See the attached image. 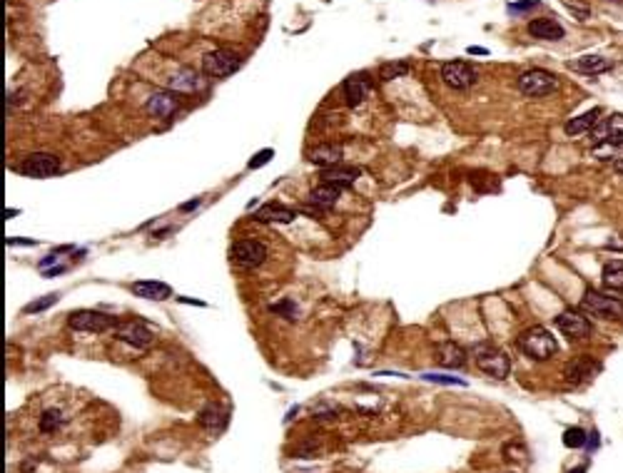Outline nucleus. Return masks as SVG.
<instances>
[{"label": "nucleus", "mask_w": 623, "mask_h": 473, "mask_svg": "<svg viewBox=\"0 0 623 473\" xmlns=\"http://www.w3.org/2000/svg\"><path fill=\"white\" fill-rule=\"evenodd\" d=\"M591 137L594 142H616L623 140V115L621 113H613L608 118H601L599 122L594 125V130H591Z\"/></svg>", "instance_id": "13"}, {"label": "nucleus", "mask_w": 623, "mask_h": 473, "mask_svg": "<svg viewBox=\"0 0 623 473\" xmlns=\"http://www.w3.org/2000/svg\"><path fill=\"white\" fill-rule=\"evenodd\" d=\"M441 80L451 90H469L479 80V72L466 60H449V63L441 65Z\"/></svg>", "instance_id": "6"}, {"label": "nucleus", "mask_w": 623, "mask_h": 473, "mask_svg": "<svg viewBox=\"0 0 623 473\" xmlns=\"http://www.w3.org/2000/svg\"><path fill=\"white\" fill-rule=\"evenodd\" d=\"M132 294L148 302H165L173 296V287L165 282H155V279H143V282H132Z\"/></svg>", "instance_id": "15"}, {"label": "nucleus", "mask_w": 623, "mask_h": 473, "mask_svg": "<svg viewBox=\"0 0 623 473\" xmlns=\"http://www.w3.org/2000/svg\"><path fill=\"white\" fill-rule=\"evenodd\" d=\"M178 97L173 93H155L152 97L148 100V113L155 115V118H173L178 113Z\"/></svg>", "instance_id": "22"}, {"label": "nucleus", "mask_w": 623, "mask_h": 473, "mask_svg": "<svg viewBox=\"0 0 623 473\" xmlns=\"http://www.w3.org/2000/svg\"><path fill=\"white\" fill-rule=\"evenodd\" d=\"M569 473H586V468H583V466H578V468H574V471H569Z\"/></svg>", "instance_id": "42"}, {"label": "nucleus", "mask_w": 623, "mask_h": 473, "mask_svg": "<svg viewBox=\"0 0 623 473\" xmlns=\"http://www.w3.org/2000/svg\"><path fill=\"white\" fill-rule=\"evenodd\" d=\"M613 170H616L618 175H623V157H618V160H613Z\"/></svg>", "instance_id": "40"}, {"label": "nucleus", "mask_w": 623, "mask_h": 473, "mask_svg": "<svg viewBox=\"0 0 623 473\" xmlns=\"http://www.w3.org/2000/svg\"><path fill=\"white\" fill-rule=\"evenodd\" d=\"M342 189L345 187H339V184H329V182L317 184V187L309 192V205L317 207V209H332L334 205L339 202Z\"/></svg>", "instance_id": "20"}, {"label": "nucleus", "mask_w": 623, "mask_h": 473, "mask_svg": "<svg viewBox=\"0 0 623 473\" xmlns=\"http://www.w3.org/2000/svg\"><path fill=\"white\" fill-rule=\"evenodd\" d=\"M65 266H53V269H45V277H55V274H63Z\"/></svg>", "instance_id": "38"}, {"label": "nucleus", "mask_w": 623, "mask_h": 473, "mask_svg": "<svg viewBox=\"0 0 623 473\" xmlns=\"http://www.w3.org/2000/svg\"><path fill=\"white\" fill-rule=\"evenodd\" d=\"M608 249H623V242H616V239H611V242L606 244Z\"/></svg>", "instance_id": "41"}, {"label": "nucleus", "mask_w": 623, "mask_h": 473, "mask_svg": "<svg viewBox=\"0 0 623 473\" xmlns=\"http://www.w3.org/2000/svg\"><path fill=\"white\" fill-rule=\"evenodd\" d=\"M586 438H588V433L583 431V428L571 426V428L564 431V446L566 449H583V446H586Z\"/></svg>", "instance_id": "31"}, {"label": "nucleus", "mask_w": 623, "mask_h": 473, "mask_svg": "<svg viewBox=\"0 0 623 473\" xmlns=\"http://www.w3.org/2000/svg\"><path fill=\"white\" fill-rule=\"evenodd\" d=\"M274 157V150L269 147V150H262V152H257L255 154V160H249V170H257V167H262V165H267L269 160H272Z\"/></svg>", "instance_id": "36"}, {"label": "nucleus", "mask_w": 623, "mask_h": 473, "mask_svg": "<svg viewBox=\"0 0 623 473\" xmlns=\"http://www.w3.org/2000/svg\"><path fill=\"white\" fill-rule=\"evenodd\" d=\"M561 6L571 13V18H576L578 23H586L591 18V6L586 0H561Z\"/></svg>", "instance_id": "30"}, {"label": "nucleus", "mask_w": 623, "mask_h": 473, "mask_svg": "<svg viewBox=\"0 0 623 473\" xmlns=\"http://www.w3.org/2000/svg\"><path fill=\"white\" fill-rule=\"evenodd\" d=\"M230 259L237 266H244V269H257L267 259V247L257 239H237L230 247Z\"/></svg>", "instance_id": "8"}, {"label": "nucleus", "mask_w": 623, "mask_h": 473, "mask_svg": "<svg viewBox=\"0 0 623 473\" xmlns=\"http://www.w3.org/2000/svg\"><path fill=\"white\" fill-rule=\"evenodd\" d=\"M115 337H118L120 342L135 346V349H145V346H150V344L155 342V334L150 331V326H145L140 319L120 321L118 329H115Z\"/></svg>", "instance_id": "10"}, {"label": "nucleus", "mask_w": 623, "mask_h": 473, "mask_svg": "<svg viewBox=\"0 0 623 473\" xmlns=\"http://www.w3.org/2000/svg\"><path fill=\"white\" fill-rule=\"evenodd\" d=\"M407 72H409V63H407V60H392V63H384V65H381L379 75L384 83H389V80L404 77Z\"/></svg>", "instance_id": "29"}, {"label": "nucleus", "mask_w": 623, "mask_h": 473, "mask_svg": "<svg viewBox=\"0 0 623 473\" xmlns=\"http://www.w3.org/2000/svg\"><path fill=\"white\" fill-rule=\"evenodd\" d=\"M63 424H65V416H63L60 408H45L40 421H38V428H40V433H55L60 431Z\"/></svg>", "instance_id": "28"}, {"label": "nucleus", "mask_w": 623, "mask_h": 473, "mask_svg": "<svg viewBox=\"0 0 623 473\" xmlns=\"http://www.w3.org/2000/svg\"><path fill=\"white\" fill-rule=\"evenodd\" d=\"M58 299H60V294H58V291H53V294L42 296V299H38V302H30L28 307L23 309V312H25V314H38V312H45V309L55 307V304H58Z\"/></svg>", "instance_id": "33"}, {"label": "nucleus", "mask_w": 623, "mask_h": 473, "mask_svg": "<svg viewBox=\"0 0 623 473\" xmlns=\"http://www.w3.org/2000/svg\"><path fill=\"white\" fill-rule=\"evenodd\" d=\"M362 175L359 167H326L322 170V182H329V184H339V187H349V184L356 182V177Z\"/></svg>", "instance_id": "23"}, {"label": "nucleus", "mask_w": 623, "mask_h": 473, "mask_svg": "<svg viewBox=\"0 0 623 473\" xmlns=\"http://www.w3.org/2000/svg\"><path fill=\"white\" fill-rule=\"evenodd\" d=\"M197 205H200V200H192V202H187V205H180V209H182V212H190V209H195Z\"/></svg>", "instance_id": "39"}, {"label": "nucleus", "mask_w": 623, "mask_h": 473, "mask_svg": "<svg viewBox=\"0 0 623 473\" xmlns=\"http://www.w3.org/2000/svg\"><path fill=\"white\" fill-rule=\"evenodd\" d=\"M604 287L623 294V259H608L604 264Z\"/></svg>", "instance_id": "26"}, {"label": "nucleus", "mask_w": 623, "mask_h": 473, "mask_svg": "<svg viewBox=\"0 0 623 473\" xmlns=\"http://www.w3.org/2000/svg\"><path fill=\"white\" fill-rule=\"evenodd\" d=\"M18 170L25 177H36V179L53 177V175L60 172V157H55L53 152H33L20 162Z\"/></svg>", "instance_id": "9"}, {"label": "nucleus", "mask_w": 623, "mask_h": 473, "mask_svg": "<svg viewBox=\"0 0 623 473\" xmlns=\"http://www.w3.org/2000/svg\"><path fill=\"white\" fill-rule=\"evenodd\" d=\"M434 359L436 364L444 369H462L466 364V351L454 342H444V344H436V349H434Z\"/></svg>", "instance_id": "16"}, {"label": "nucleus", "mask_w": 623, "mask_h": 473, "mask_svg": "<svg viewBox=\"0 0 623 473\" xmlns=\"http://www.w3.org/2000/svg\"><path fill=\"white\" fill-rule=\"evenodd\" d=\"M242 67V58L232 50H212L202 58V70L212 77H230Z\"/></svg>", "instance_id": "7"}, {"label": "nucleus", "mask_w": 623, "mask_h": 473, "mask_svg": "<svg viewBox=\"0 0 623 473\" xmlns=\"http://www.w3.org/2000/svg\"><path fill=\"white\" fill-rule=\"evenodd\" d=\"M422 378H427V381H434V384H449V386H462V384H464V378H457V376H441V374H424Z\"/></svg>", "instance_id": "35"}, {"label": "nucleus", "mask_w": 623, "mask_h": 473, "mask_svg": "<svg viewBox=\"0 0 623 473\" xmlns=\"http://www.w3.org/2000/svg\"><path fill=\"white\" fill-rule=\"evenodd\" d=\"M569 67L576 72H583V75H601V72L611 70L613 63L604 55H581V58L571 60Z\"/></svg>", "instance_id": "21"}, {"label": "nucleus", "mask_w": 623, "mask_h": 473, "mask_svg": "<svg viewBox=\"0 0 623 473\" xmlns=\"http://www.w3.org/2000/svg\"><path fill=\"white\" fill-rule=\"evenodd\" d=\"M599 120H601V107H591V110H586V113L571 118L569 122L564 125V130L569 132V135H581V132H591V130H594V125L599 122Z\"/></svg>", "instance_id": "25"}, {"label": "nucleus", "mask_w": 623, "mask_h": 473, "mask_svg": "<svg viewBox=\"0 0 623 473\" xmlns=\"http://www.w3.org/2000/svg\"><path fill=\"white\" fill-rule=\"evenodd\" d=\"M200 421H202V426H205V428H210V431L212 433H217L222 428V426H225V421H227V416H225V411H222L220 406H214V403H207V406L202 408L200 411Z\"/></svg>", "instance_id": "27"}, {"label": "nucleus", "mask_w": 623, "mask_h": 473, "mask_svg": "<svg viewBox=\"0 0 623 473\" xmlns=\"http://www.w3.org/2000/svg\"><path fill=\"white\" fill-rule=\"evenodd\" d=\"M118 316L105 312H95V309H80L68 316V326L75 331H90V334H105V331L118 329Z\"/></svg>", "instance_id": "2"}, {"label": "nucleus", "mask_w": 623, "mask_h": 473, "mask_svg": "<svg viewBox=\"0 0 623 473\" xmlns=\"http://www.w3.org/2000/svg\"><path fill=\"white\" fill-rule=\"evenodd\" d=\"M466 53H469V55H489V50H487V47L471 45V47H469V50H466Z\"/></svg>", "instance_id": "37"}, {"label": "nucleus", "mask_w": 623, "mask_h": 473, "mask_svg": "<svg viewBox=\"0 0 623 473\" xmlns=\"http://www.w3.org/2000/svg\"><path fill=\"white\" fill-rule=\"evenodd\" d=\"M476 367L481 369L484 374H489V376L494 378H506L511 371V359L506 351L496 349V346H491V344H487V346H476Z\"/></svg>", "instance_id": "5"}, {"label": "nucleus", "mask_w": 623, "mask_h": 473, "mask_svg": "<svg viewBox=\"0 0 623 473\" xmlns=\"http://www.w3.org/2000/svg\"><path fill=\"white\" fill-rule=\"evenodd\" d=\"M556 326L564 331V337L569 339H588L591 337V321L588 316H583V312H576V309H564V312L556 316Z\"/></svg>", "instance_id": "11"}, {"label": "nucleus", "mask_w": 623, "mask_h": 473, "mask_svg": "<svg viewBox=\"0 0 623 473\" xmlns=\"http://www.w3.org/2000/svg\"><path fill=\"white\" fill-rule=\"evenodd\" d=\"M581 309H583V314H594V316H604V319H621L623 299L601 294V291H596V289H586Z\"/></svg>", "instance_id": "4"}, {"label": "nucleus", "mask_w": 623, "mask_h": 473, "mask_svg": "<svg viewBox=\"0 0 623 473\" xmlns=\"http://www.w3.org/2000/svg\"><path fill=\"white\" fill-rule=\"evenodd\" d=\"M294 217H297L294 209L277 205V202H267L255 212V219H260L265 225H290V222H294Z\"/></svg>", "instance_id": "17"}, {"label": "nucleus", "mask_w": 623, "mask_h": 473, "mask_svg": "<svg viewBox=\"0 0 623 473\" xmlns=\"http://www.w3.org/2000/svg\"><path fill=\"white\" fill-rule=\"evenodd\" d=\"M539 6H541V0H519V3H509V13L511 15H516V13L536 10Z\"/></svg>", "instance_id": "34"}, {"label": "nucleus", "mask_w": 623, "mask_h": 473, "mask_svg": "<svg viewBox=\"0 0 623 473\" xmlns=\"http://www.w3.org/2000/svg\"><path fill=\"white\" fill-rule=\"evenodd\" d=\"M269 312L279 314V316H287L290 321H294L299 316V307L297 302H292V299H282V302H274L269 304Z\"/></svg>", "instance_id": "32"}, {"label": "nucleus", "mask_w": 623, "mask_h": 473, "mask_svg": "<svg viewBox=\"0 0 623 473\" xmlns=\"http://www.w3.org/2000/svg\"><path fill=\"white\" fill-rule=\"evenodd\" d=\"M342 90H345L347 105H349V107H359L364 102V97L372 93V80H369L367 72H354V75H349L345 80Z\"/></svg>", "instance_id": "12"}, {"label": "nucleus", "mask_w": 623, "mask_h": 473, "mask_svg": "<svg viewBox=\"0 0 623 473\" xmlns=\"http://www.w3.org/2000/svg\"><path fill=\"white\" fill-rule=\"evenodd\" d=\"M202 85H205V77L192 67H182L167 80V88L178 90V93H197V90H202Z\"/></svg>", "instance_id": "19"}, {"label": "nucleus", "mask_w": 623, "mask_h": 473, "mask_svg": "<svg viewBox=\"0 0 623 473\" xmlns=\"http://www.w3.org/2000/svg\"><path fill=\"white\" fill-rule=\"evenodd\" d=\"M342 157H345V147L342 145H317V147H312L307 152V160L317 167H324V170L326 167L339 165Z\"/></svg>", "instance_id": "18"}, {"label": "nucleus", "mask_w": 623, "mask_h": 473, "mask_svg": "<svg viewBox=\"0 0 623 473\" xmlns=\"http://www.w3.org/2000/svg\"><path fill=\"white\" fill-rule=\"evenodd\" d=\"M528 35L536 38V40H549V42H558L566 38V30L561 23H556L553 18H534L528 23Z\"/></svg>", "instance_id": "14"}, {"label": "nucleus", "mask_w": 623, "mask_h": 473, "mask_svg": "<svg viewBox=\"0 0 623 473\" xmlns=\"http://www.w3.org/2000/svg\"><path fill=\"white\" fill-rule=\"evenodd\" d=\"M516 88L523 97H546L558 90V80L546 70H526L519 75Z\"/></svg>", "instance_id": "3"}, {"label": "nucleus", "mask_w": 623, "mask_h": 473, "mask_svg": "<svg viewBox=\"0 0 623 473\" xmlns=\"http://www.w3.org/2000/svg\"><path fill=\"white\" fill-rule=\"evenodd\" d=\"M519 349L526 356H531L534 361H546L551 356H556L558 351V342L551 331L544 329V326H528L526 331H521L516 339Z\"/></svg>", "instance_id": "1"}, {"label": "nucleus", "mask_w": 623, "mask_h": 473, "mask_svg": "<svg viewBox=\"0 0 623 473\" xmlns=\"http://www.w3.org/2000/svg\"><path fill=\"white\" fill-rule=\"evenodd\" d=\"M599 371H601L599 361L588 359V356H581V359H576L574 364H569L566 376H569V381H574V384H581V381H586V378L596 376Z\"/></svg>", "instance_id": "24"}]
</instances>
